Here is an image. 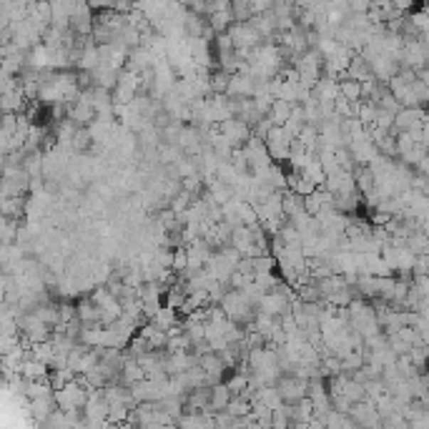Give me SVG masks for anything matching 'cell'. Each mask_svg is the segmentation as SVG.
Listing matches in <instances>:
<instances>
[{
  "label": "cell",
  "instance_id": "cell-15",
  "mask_svg": "<svg viewBox=\"0 0 429 429\" xmlns=\"http://www.w3.org/2000/svg\"><path fill=\"white\" fill-rule=\"evenodd\" d=\"M223 409H226L231 417H244V414L251 412V402H249V399H244V397H231Z\"/></svg>",
  "mask_w": 429,
  "mask_h": 429
},
{
  "label": "cell",
  "instance_id": "cell-9",
  "mask_svg": "<svg viewBox=\"0 0 429 429\" xmlns=\"http://www.w3.org/2000/svg\"><path fill=\"white\" fill-rule=\"evenodd\" d=\"M231 399V392H228L226 384H221V381H216L211 387V394H208V409L211 412H218V409L226 407V402Z\"/></svg>",
  "mask_w": 429,
  "mask_h": 429
},
{
  "label": "cell",
  "instance_id": "cell-3",
  "mask_svg": "<svg viewBox=\"0 0 429 429\" xmlns=\"http://www.w3.org/2000/svg\"><path fill=\"white\" fill-rule=\"evenodd\" d=\"M256 90V78H251L249 73H228V83H226V95L228 98H251Z\"/></svg>",
  "mask_w": 429,
  "mask_h": 429
},
{
  "label": "cell",
  "instance_id": "cell-14",
  "mask_svg": "<svg viewBox=\"0 0 429 429\" xmlns=\"http://www.w3.org/2000/svg\"><path fill=\"white\" fill-rule=\"evenodd\" d=\"M236 218H238V223H244V226H254V223H259L256 211H254V203H249V201L236 203Z\"/></svg>",
  "mask_w": 429,
  "mask_h": 429
},
{
  "label": "cell",
  "instance_id": "cell-16",
  "mask_svg": "<svg viewBox=\"0 0 429 429\" xmlns=\"http://www.w3.org/2000/svg\"><path fill=\"white\" fill-rule=\"evenodd\" d=\"M392 6H394V8H397V11H399V13H407V11H409V8H412V6H414V0H392Z\"/></svg>",
  "mask_w": 429,
  "mask_h": 429
},
{
  "label": "cell",
  "instance_id": "cell-4",
  "mask_svg": "<svg viewBox=\"0 0 429 429\" xmlns=\"http://www.w3.org/2000/svg\"><path fill=\"white\" fill-rule=\"evenodd\" d=\"M216 126H218V131H221L223 136H226L228 141L233 143V146H241V143H244L246 138L251 136V126H249V123L241 121V118H236V116L226 118V121L216 123Z\"/></svg>",
  "mask_w": 429,
  "mask_h": 429
},
{
  "label": "cell",
  "instance_id": "cell-5",
  "mask_svg": "<svg viewBox=\"0 0 429 429\" xmlns=\"http://www.w3.org/2000/svg\"><path fill=\"white\" fill-rule=\"evenodd\" d=\"M422 121H427V113H424L422 106H414V108H399L397 113H394V123L392 128H397L399 131H409V128L419 126Z\"/></svg>",
  "mask_w": 429,
  "mask_h": 429
},
{
  "label": "cell",
  "instance_id": "cell-13",
  "mask_svg": "<svg viewBox=\"0 0 429 429\" xmlns=\"http://www.w3.org/2000/svg\"><path fill=\"white\" fill-rule=\"evenodd\" d=\"M339 95L346 101H361V83L354 78H341L339 80Z\"/></svg>",
  "mask_w": 429,
  "mask_h": 429
},
{
  "label": "cell",
  "instance_id": "cell-7",
  "mask_svg": "<svg viewBox=\"0 0 429 429\" xmlns=\"http://www.w3.org/2000/svg\"><path fill=\"white\" fill-rule=\"evenodd\" d=\"M48 371H51V366L31 354L21 361V374L26 376V379H41V376H48Z\"/></svg>",
  "mask_w": 429,
  "mask_h": 429
},
{
  "label": "cell",
  "instance_id": "cell-2",
  "mask_svg": "<svg viewBox=\"0 0 429 429\" xmlns=\"http://www.w3.org/2000/svg\"><path fill=\"white\" fill-rule=\"evenodd\" d=\"M226 33H228V38H231V43H233V48H236L238 55L249 53V51H254V48L261 43V36L256 33V28L251 26L249 21H233L231 26L226 28Z\"/></svg>",
  "mask_w": 429,
  "mask_h": 429
},
{
  "label": "cell",
  "instance_id": "cell-6",
  "mask_svg": "<svg viewBox=\"0 0 429 429\" xmlns=\"http://www.w3.org/2000/svg\"><path fill=\"white\" fill-rule=\"evenodd\" d=\"M55 409V399L53 394H46V397H33L28 399V414L33 417V422L36 424H43L48 417H51V412Z\"/></svg>",
  "mask_w": 429,
  "mask_h": 429
},
{
  "label": "cell",
  "instance_id": "cell-11",
  "mask_svg": "<svg viewBox=\"0 0 429 429\" xmlns=\"http://www.w3.org/2000/svg\"><path fill=\"white\" fill-rule=\"evenodd\" d=\"M149 322H154L156 327L164 329V332H166V329L174 327V324L179 322V312H176V309H171V307H166V304H161V307L156 309V314L149 319Z\"/></svg>",
  "mask_w": 429,
  "mask_h": 429
},
{
  "label": "cell",
  "instance_id": "cell-10",
  "mask_svg": "<svg viewBox=\"0 0 429 429\" xmlns=\"http://www.w3.org/2000/svg\"><path fill=\"white\" fill-rule=\"evenodd\" d=\"M292 106L294 103L284 101V98H274L271 101V108H269V118L274 126H284V121L289 118V113H292Z\"/></svg>",
  "mask_w": 429,
  "mask_h": 429
},
{
  "label": "cell",
  "instance_id": "cell-12",
  "mask_svg": "<svg viewBox=\"0 0 429 429\" xmlns=\"http://www.w3.org/2000/svg\"><path fill=\"white\" fill-rule=\"evenodd\" d=\"M75 317L80 319V324H101V317H98V307H95L90 299H83V302L75 307Z\"/></svg>",
  "mask_w": 429,
  "mask_h": 429
},
{
  "label": "cell",
  "instance_id": "cell-8",
  "mask_svg": "<svg viewBox=\"0 0 429 429\" xmlns=\"http://www.w3.org/2000/svg\"><path fill=\"white\" fill-rule=\"evenodd\" d=\"M371 75V68H369V60L364 58L361 53H354L346 65V78H354V80H366Z\"/></svg>",
  "mask_w": 429,
  "mask_h": 429
},
{
  "label": "cell",
  "instance_id": "cell-1",
  "mask_svg": "<svg viewBox=\"0 0 429 429\" xmlns=\"http://www.w3.org/2000/svg\"><path fill=\"white\" fill-rule=\"evenodd\" d=\"M218 307L223 309V314H226L228 319H233L236 324H246L254 319L256 314V307L249 302V297H246L241 289H226L221 297V302H218Z\"/></svg>",
  "mask_w": 429,
  "mask_h": 429
},
{
  "label": "cell",
  "instance_id": "cell-17",
  "mask_svg": "<svg viewBox=\"0 0 429 429\" xmlns=\"http://www.w3.org/2000/svg\"><path fill=\"white\" fill-rule=\"evenodd\" d=\"M8 223H11V218H8L6 213H0V238H3V233L8 231Z\"/></svg>",
  "mask_w": 429,
  "mask_h": 429
}]
</instances>
